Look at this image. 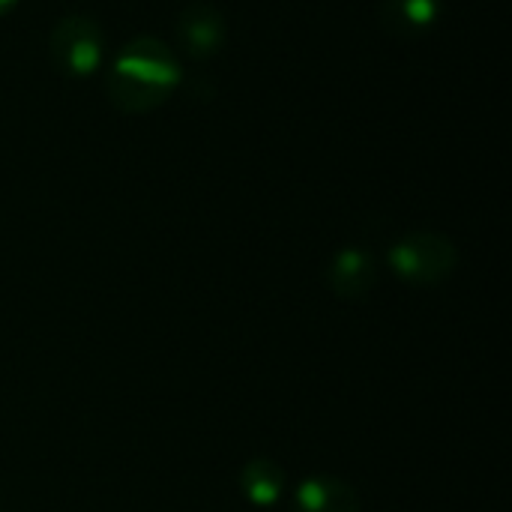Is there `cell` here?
<instances>
[{
	"instance_id": "6da1fadb",
	"label": "cell",
	"mask_w": 512,
	"mask_h": 512,
	"mask_svg": "<svg viewBox=\"0 0 512 512\" xmlns=\"http://www.w3.org/2000/svg\"><path fill=\"white\" fill-rule=\"evenodd\" d=\"M180 84V63L171 45L156 36L129 39L105 75L108 102L123 114H147L171 99Z\"/></svg>"
},
{
	"instance_id": "7a4b0ae2",
	"label": "cell",
	"mask_w": 512,
	"mask_h": 512,
	"mask_svg": "<svg viewBox=\"0 0 512 512\" xmlns=\"http://www.w3.org/2000/svg\"><path fill=\"white\" fill-rule=\"evenodd\" d=\"M48 51L63 75L87 78L105 60V33L90 15H66L51 27Z\"/></svg>"
},
{
	"instance_id": "3957f363",
	"label": "cell",
	"mask_w": 512,
	"mask_h": 512,
	"mask_svg": "<svg viewBox=\"0 0 512 512\" xmlns=\"http://www.w3.org/2000/svg\"><path fill=\"white\" fill-rule=\"evenodd\" d=\"M456 261H459L456 246L444 234H435V231L405 234L390 249L393 270L411 285H438V282H444L453 273Z\"/></svg>"
},
{
	"instance_id": "277c9868",
	"label": "cell",
	"mask_w": 512,
	"mask_h": 512,
	"mask_svg": "<svg viewBox=\"0 0 512 512\" xmlns=\"http://www.w3.org/2000/svg\"><path fill=\"white\" fill-rule=\"evenodd\" d=\"M177 39H180V48L189 57L207 60V57H213V54H219L225 48V39H228L225 15L207 0L186 3L180 9V15H177Z\"/></svg>"
},
{
	"instance_id": "5b68a950",
	"label": "cell",
	"mask_w": 512,
	"mask_h": 512,
	"mask_svg": "<svg viewBox=\"0 0 512 512\" xmlns=\"http://www.w3.org/2000/svg\"><path fill=\"white\" fill-rule=\"evenodd\" d=\"M375 279H378V273H375L372 255H369L366 249H357V246L342 249V252L330 261V267H327V282H330V288H333L339 297H345V300H360V297H366V294L375 288Z\"/></svg>"
},
{
	"instance_id": "8992f818",
	"label": "cell",
	"mask_w": 512,
	"mask_h": 512,
	"mask_svg": "<svg viewBox=\"0 0 512 512\" xmlns=\"http://www.w3.org/2000/svg\"><path fill=\"white\" fill-rule=\"evenodd\" d=\"M444 12V0H384L381 21L390 33L402 39H414L429 33Z\"/></svg>"
},
{
	"instance_id": "52a82bcc",
	"label": "cell",
	"mask_w": 512,
	"mask_h": 512,
	"mask_svg": "<svg viewBox=\"0 0 512 512\" xmlns=\"http://www.w3.org/2000/svg\"><path fill=\"white\" fill-rule=\"evenodd\" d=\"M294 512H360V498L336 477H309L294 492Z\"/></svg>"
},
{
	"instance_id": "ba28073f",
	"label": "cell",
	"mask_w": 512,
	"mask_h": 512,
	"mask_svg": "<svg viewBox=\"0 0 512 512\" xmlns=\"http://www.w3.org/2000/svg\"><path fill=\"white\" fill-rule=\"evenodd\" d=\"M240 486H243V495L252 501V504H273L282 489H285V474L276 462H264V459H255L243 468L240 474Z\"/></svg>"
},
{
	"instance_id": "9c48e42d",
	"label": "cell",
	"mask_w": 512,
	"mask_h": 512,
	"mask_svg": "<svg viewBox=\"0 0 512 512\" xmlns=\"http://www.w3.org/2000/svg\"><path fill=\"white\" fill-rule=\"evenodd\" d=\"M15 6H18V0H0V18H3V15H9Z\"/></svg>"
}]
</instances>
